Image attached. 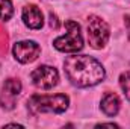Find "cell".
Instances as JSON below:
<instances>
[{
  "label": "cell",
  "mask_w": 130,
  "mask_h": 129,
  "mask_svg": "<svg viewBox=\"0 0 130 129\" xmlns=\"http://www.w3.org/2000/svg\"><path fill=\"white\" fill-rule=\"evenodd\" d=\"M64 71L68 81L77 88H88L100 84L106 73L95 58L88 55H73L64 61Z\"/></svg>",
  "instance_id": "obj_1"
},
{
  "label": "cell",
  "mask_w": 130,
  "mask_h": 129,
  "mask_svg": "<svg viewBox=\"0 0 130 129\" xmlns=\"http://www.w3.org/2000/svg\"><path fill=\"white\" fill-rule=\"evenodd\" d=\"M70 105V99L65 94H53V96H45V94H33L27 106L33 114H39V112H55V114H61Z\"/></svg>",
  "instance_id": "obj_2"
},
{
  "label": "cell",
  "mask_w": 130,
  "mask_h": 129,
  "mask_svg": "<svg viewBox=\"0 0 130 129\" xmlns=\"http://www.w3.org/2000/svg\"><path fill=\"white\" fill-rule=\"evenodd\" d=\"M65 29H67L65 35L58 36L53 41L55 49L59 50V52H64V53H76V52L82 50L83 38H82L79 23H76L73 20H67L65 21Z\"/></svg>",
  "instance_id": "obj_3"
},
{
  "label": "cell",
  "mask_w": 130,
  "mask_h": 129,
  "mask_svg": "<svg viewBox=\"0 0 130 129\" xmlns=\"http://www.w3.org/2000/svg\"><path fill=\"white\" fill-rule=\"evenodd\" d=\"M109 26L107 23L97 15H91L88 18V41L92 49H103L109 40Z\"/></svg>",
  "instance_id": "obj_4"
},
{
  "label": "cell",
  "mask_w": 130,
  "mask_h": 129,
  "mask_svg": "<svg viewBox=\"0 0 130 129\" xmlns=\"http://www.w3.org/2000/svg\"><path fill=\"white\" fill-rule=\"evenodd\" d=\"M32 84L36 88L41 90H50L58 85L59 81V73L55 67L50 65H39L30 73Z\"/></svg>",
  "instance_id": "obj_5"
},
{
  "label": "cell",
  "mask_w": 130,
  "mask_h": 129,
  "mask_svg": "<svg viewBox=\"0 0 130 129\" xmlns=\"http://www.w3.org/2000/svg\"><path fill=\"white\" fill-rule=\"evenodd\" d=\"M12 53H14V58L21 62V64H29L33 62L39 53H41V47L39 44H36L35 41L30 40H24V41H18L14 44L12 47Z\"/></svg>",
  "instance_id": "obj_6"
},
{
  "label": "cell",
  "mask_w": 130,
  "mask_h": 129,
  "mask_svg": "<svg viewBox=\"0 0 130 129\" xmlns=\"http://www.w3.org/2000/svg\"><path fill=\"white\" fill-rule=\"evenodd\" d=\"M21 93V82L18 79H8L3 84L0 93V105L5 111H11L15 108V100Z\"/></svg>",
  "instance_id": "obj_7"
},
{
  "label": "cell",
  "mask_w": 130,
  "mask_h": 129,
  "mask_svg": "<svg viewBox=\"0 0 130 129\" xmlns=\"http://www.w3.org/2000/svg\"><path fill=\"white\" fill-rule=\"evenodd\" d=\"M23 21L29 29H33V31L41 29L44 24V17L41 9L36 5H26L23 8Z\"/></svg>",
  "instance_id": "obj_8"
},
{
  "label": "cell",
  "mask_w": 130,
  "mask_h": 129,
  "mask_svg": "<svg viewBox=\"0 0 130 129\" xmlns=\"http://www.w3.org/2000/svg\"><path fill=\"white\" fill-rule=\"evenodd\" d=\"M120 97L117 96L115 93H104L101 97V111L107 115V117H113L118 114L120 111Z\"/></svg>",
  "instance_id": "obj_9"
},
{
  "label": "cell",
  "mask_w": 130,
  "mask_h": 129,
  "mask_svg": "<svg viewBox=\"0 0 130 129\" xmlns=\"http://www.w3.org/2000/svg\"><path fill=\"white\" fill-rule=\"evenodd\" d=\"M14 14V6L11 0H0V21L11 20Z\"/></svg>",
  "instance_id": "obj_10"
},
{
  "label": "cell",
  "mask_w": 130,
  "mask_h": 129,
  "mask_svg": "<svg viewBox=\"0 0 130 129\" xmlns=\"http://www.w3.org/2000/svg\"><path fill=\"white\" fill-rule=\"evenodd\" d=\"M120 85H121V90L124 91V96L127 97V100L130 102V73L126 71L120 76Z\"/></svg>",
  "instance_id": "obj_11"
},
{
  "label": "cell",
  "mask_w": 130,
  "mask_h": 129,
  "mask_svg": "<svg viewBox=\"0 0 130 129\" xmlns=\"http://www.w3.org/2000/svg\"><path fill=\"white\" fill-rule=\"evenodd\" d=\"M6 44H8V35L3 31V28L0 26V55L6 53Z\"/></svg>",
  "instance_id": "obj_12"
},
{
  "label": "cell",
  "mask_w": 130,
  "mask_h": 129,
  "mask_svg": "<svg viewBox=\"0 0 130 129\" xmlns=\"http://www.w3.org/2000/svg\"><path fill=\"white\" fill-rule=\"evenodd\" d=\"M50 26H52L53 29H58V28H59V23H58V18H56V15H55L53 12H50Z\"/></svg>",
  "instance_id": "obj_13"
},
{
  "label": "cell",
  "mask_w": 130,
  "mask_h": 129,
  "mask_svg": "<svg viewBox=\"0 0 130 129\" xmlns=\"http://www.w3.org/2000/svg\"><path fill=\"white\" fill-rule=\"evenodd\" d=\"M124 23H126V29H127V38H129V41H130V15L124 17Z\"/></svg>",
  "instance_id": "obj_14"
}]
</instances>
